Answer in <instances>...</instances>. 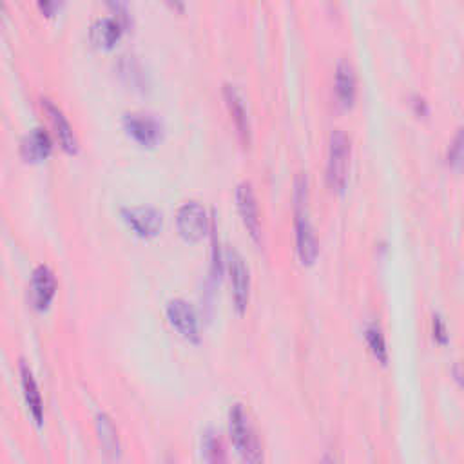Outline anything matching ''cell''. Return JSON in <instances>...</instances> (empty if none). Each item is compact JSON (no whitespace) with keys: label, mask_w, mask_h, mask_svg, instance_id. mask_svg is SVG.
Returning a JSON list of instances; mask_svg holds the SVG:
<instances>
[{"label":"cell","mask_w":464,"mask_h":464,"mask_svg":"<svg viewBox=\"0 0 464 464\" xmlns=\"http://www.w3.org/2000/svg\"><path fill=\"white\" fill-rule=\"evenodd\" d=\"M294 214H296V251L301 265L311 267L320 256V244L314 227L308 219L306 178L297 176L294 184Z\"/></svg>","instance_id":"6da1fadb"},{"label":"cell","mask_w":464,"mask_h":464,"mask_svg":"<svg viewBox=\"0 0 464 464\" xmlns=\"http://www.w3.org/2000/svg\"><path fill=\"white\" fill-rule=\"evenodd\" d=\"M228 434L230 441L235 444L236 451L245 462H262L263 460V450L262 443L256 435V430L249 419V414L245 412L244 405H235L228 412Z\"/></svg>","instance_id":"7a4b0ae2"},{"label":"cell","mask_w":464,"mask_h":464,"mask_svg":"<svg viewBox=\"0 0 464 464\" xmlns=\"http://www.w3.org/2000/svg\"><path fill=\"white\" fill-rule=\"evenodd\" d=\"M350 154L352 147L348 136L341 129H336L331 134L327 160V182L334 193L341 194L347 189L350 175Z\"/></svg>","instance_id":"3957f363"},{"label":"cell","mask_w":464,"mask_h":464,"mask_svg":"<svg viewBox=\"0 0 464 464\" xmlns=\"http://www.w3.org/2000/svg\"><path fill=\"white\" fill-rule=\"evenodd\" d=\"M225 262H227L228 279H230V287H232V299H235V306H236L238 314H244L247 311L249 299H251L249 267L236 251H228Z\"/></svg>","instance_id":"277c9868"},{"label":"cell","mask_w":464,"mask_h":464,"mask_svg":"<svg viewBox=\"0 0 464 464\" xmlns=\"http://www.w3.org/2000/svg\"><path fill=\"white\" fill-rule=\"evenodd\" d=\"M176 227H178V235L182 236L184 242L198 244L207 236L211 223L205 209L196 202H189L178 209Z\"/></svg>","instance_id":"5b68a950"},{"label":"cell","mask_w":464,"mask_h":464,"mask_svg":"<svg viewBox=\"0 0 464 464\" xmlns=\"http://www.w3.org/2000/svg\"><path fill=\"white\" fill-rule=\"evenodd\" d=\"M168 320L171 327L189 343H200V322L196 311L185 299H173L168 303Z\"/></svg>","instance_id":"8992f818"},{"label":"cell","mask_w":464,"mask_h":464,"mask_svg":"<svg viewBox=\"0 0 464 464\" xmlns=\"http://www.w3.org/2000/svg\"><path fill=\"white\" fill-rule=\"evenodd\" d=\"M124 129L127 134L142 147L152 149L162 142V124L147 115H125L124 118Z\"/></svg>","instance_id":"52a82bcc"},{"label":"cell","mask_w":464,"mask_h":464,"mask_svg":"<svg viewBox=\"0 0 464 464\" xmlns=\"http://www.w3.org/2000/svg\"><path fill=\"white\" fill-rule=\"evenodd\" d=\"M56 278L47 265H39L33 271L30 283V301L35 311L46 313L56 296Z\"/></svg>","instance_id":"ba28073f"},{"label":"cell","mask_w":464,"mask_h":464,"mask_svg":"<svg viewBox=\"0 0 464 464\" xmlns=\"http://www.w3.org/2000/svg\"><path fill=\"white\" fill-rule=\"evenodd\" d=\"M236 205L240 218L251 235V238L260 244L262 242V219H260V207L256 200V193L249 182H244L236 189Z\"/></svg>","instance_id":"9c48e42d"},{"label":"cell","mask_w":464,"mask_h":464,"mask_svg":"<svg viewBox=\"0 0 464 464\" xmlns=\"http://www.w3.org/2000/svg\"><path fill=\"white\" fill-rule=\"evenodd\" d=\"M127 227L140 238H154L162 230V214L150 207H131L122 211Z\"/></svg>","instance_id":"30bf717a"},{"label":"cell","mask_w":464,"mask_h":464,"mask_svg":"<svg viewBox=\"0 0 464 464\" xmlns=\"http://www.w3.org/2000/svg\"><path fill=\"white\" fill-rule=\"evenodd\" d=\"M42 109H44L46 116H47V120H49V125H51V129L55 133V138L60 143V147L67 154H76V152H79V140H76V134H74L69 120L62 113V109L56 107L47 99L42 100Z\"/></svg>","instance_id":"8fae6325"},{"label":"cell","mask_w":464,"mask_h":464,"mask_svg":"<svg viewBox=\"0 0 464 464\" xmlns=\"http://www.w3.org/2000/svg\"><path fill=\"white\" fill-rule=\"evenodd\" d=\"M223 97H225V104L228 109V115L232 118V124H235L242 143L249 145L251 143V120H249V113L244 102V97L240 95V91L235 86H225L223 90Z\"/></svg>","instance_id":"7c38bea8"},{"label":"cell","mask_w":464,"mask_h":464,"mask_svg":"<svg viewBox=\"0 0 464 464\" xmlns=\"http://www.w3.org/2000/svg\"><path fill=\"white\" fill-rule=\"evenodd\" d=\"M334 91L338 104L343 109H352L356 104L357 95V81L354 67L348 62H339L336 67V81H334Z\"/></svg>","instance_id":"4fadbf2b"},{"label":"cell","mask_w":464,"mask_h":464,"mask_svg":"<svg viewBox=\"0 0 464 464\" xmlns=\"http://www.w3.org/2000/svg\"><path fill=\"white\" fill-rule=\"evenodd\" d=\"M53 150L51 138L42 129H33L21 143V154L28 164H40L49 159Z\"/></svg>","instance_id":"5bb4252c"},{"label":"cell","mask_w":464,"mask_h":464,"mask_svg":"<svg viewBox=\"0 0 464 464\" xmlns=\"http://www.w3.org/2000/svg\"><path fill=\"white\" fill-rule=\"evenodd\" d=\"M125 30L127 28L115 17L113 19H102V21L93 24V28L90 31V39H91V44L95 47L109 51L120 42Z\"/></svg>","instance_id":"9a60e30c"},{"label":"cell","mask_w":464,"mask_h":464,"mask_svg":"<svg viewBox=\"0 0 464 464\" xmlns=\"http://www.w3.org/2000/svg\"><path fill=\"white\" fill-rule=\"evenodd\" d=\"M21 377H22V391H24V400L28 405V410L35 423L42 426L44 421V403H42V394L39 391V384L35 381L33 372L22 363L21 365Z\"/></svg>","instance_id":"2e32d148"},{"label":"cell","mask_w":464,"mask_h":464,"mask_svg":"<svg viewBox=\"0 0 464 464\" xmlns=\"http://www.w3.org/2000/svg\"><path fill=\"white\" fill-rule=\"evenodd\" d=\"M97 432H99V439L106 450V453L113 459H116L120 455V441H118V432L116 426L113 425V421L109 419V416L100 414L97 417Z\"/></svg>","instance_id":"e0dca14e"},{"label":"cell","mask_w":464,"mask_h":464,"mask_svg":"<svg viewBox=\"0 0 464 464\" xmlns=\"http://www.w3.org/2000/svg\"><path fill=\"white\" fill-rule=\"evenodd\" d=\"M365 339L368 343L370 352L374 354V357L384 366L389 363V348H386V341L382 336V331L377 325H370L365 331Z\"/></svg>","instance_id":"ac0fdd59"},{"label":"cell","mask_w":464,"mask_h":464,"mask_svg":"<svg viewBox=\"0 0 464 464\" xmlns=\"http://www.w3.org/2000/svg\"><path fill=\"white\" fill-rule=\"evenodd\" d=\"M203 457L209 462H221L225 459L221 439L214 432H207L203 435Z\"/></svg>","instance_id":"d6986e66"},{"label":"cell","mask_w":464,"mask_h":464,"mask_svg":"<svg viewBox=\"0 0 464 464\" xmlns=\"http://www.w3.org/2000/svg\"><path fill=\"white\" fill-rule=\"evenodd\" d=\"M104 3L109 8V12L115 15V19H118L125 28H129L131 24L129 0H104Z\"/></svg>","instance_id":"ffe728a7"},{"label":"cell","mask_w":464,"mask_h":464,"mask_svg":"<svg viewBox=\"0 0 464 464\" xmlns=\"http://www.w3.org/2000/svg\"><path fill=\"white\" fill-rule=\"evenodd\" d=\"M460 162H462V133H457L453 143L448 149V166L457 171L460 168Z\"/></svg>","instance_id":"44dd1931"},{"label":"cell","mask_w":464,"mask_h":464,"mask_svg":"<svg viewBox=\"0 0 464 464\" xmlns=\"http://www.w3.org/2000/svg\"><path fill=\"white\" fill-rule=\"evenodd\" d=\"M35 4L46 19H53L62 8V0H35Z\"/></svg>","instance_id":"7402d4cb"},{"label":"cell","mask_w":464,"mask_h":464,"mask_svg":"<svg viewBox=\"0 0 464 464\" xmlns=\"http://www.w3.org/2000/svg\"><path fill=\"white\" fill-rule=\"evenodd\" d=\"M432 327H434V339H435V343L446 345V343H448V329H446L444 320H443L439 314L434 316Z\"/></svg>","instance_id":"603a6c76"},{"label":"cell","mask_w":464,"mask_h":464,"mask_svg":"<svg viewBox=\"0 0 464 464\" xmlns=\"http://www.w3.org/2000/svg\"><path fill=\"white\" fill-rule=\"evenodd\" d=\"M416 113L419 116H426L428 115V107H426V102L423 99H417L416 100Z\"/></svg>","instance_id":"cb8c5ba5"},{"label":"cell","mask_w":464,"mask_h":464,"mask_svg":"<svg viewBox=\"0 0 464 464\" xmlns=\"http://www.w3.org/2000/svg\"><path fill=\"white\" fill-rule=\"evenodd\" d=\"M169 6L175 10V12H184V0H168Z\"/></svg>","instance_id":"d4e9b609"},{"label":"cell","mask_w":464,"mask_h":464,"mask_svg":"<svg viewBox=\"0 0 464 464\" xmlns=\"http://www.w3.org/2000/svg\"><path fill=\"white\" fill-rule=\"evenodd\" d=\"M6 15V8H4V3L3 0H0V19H3Z\"/></svg>","instance_id":"484cf974"}]
</instances>
